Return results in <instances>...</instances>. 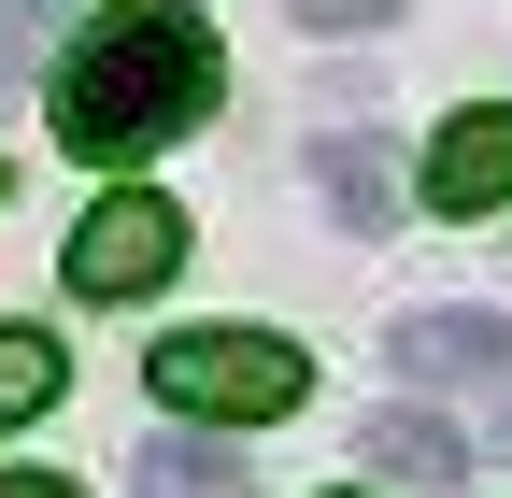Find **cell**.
Returning <instances> with one entry per match:
<instances>
[{
	"instance_id": "1",
	"label": "cell",
	"mask_w": 512,
	"mask_h": 498,
	"mask_svg": "<svg viewBox=\"0 0 512 498\" xmlns=\"http://www.w3.org/2000/svg\"><path fill=\"white\" fill-rule=\"evenodd\" d=\"M200 114H214V29L185 15V0H114V15L57 57V143L100 157V171L185 143Z\"/></svg>"
},
{
	"instance_id": "2",
	"label": "cell",
	"mask_w": 512,
	"mask_h": 498,
	"mask_svg": "<svg viewBox=\"0 0 512 498\" xmlns=\"http://www.w3.org/2000/svg\"><path fill=\"white\" fill-rule=\"evenodd\" d=\"M157 399H171V413L271 427V413L313 399V370H299V342H271V328H171V342H157Z\"/></svg>"
},
{
	"instance_id": "3",
	"label": "cell",
	"mask_w": 512,
	"mask_h": 498,
	"mask_svg": "<svg viewBox=\"0 0 512 498\" xmlns=\"http://www.w3.org/2000/svg\"><path fill=\"white\" fill-rule=\"evenodd\" d=\"M185 271V214L157 200V185H114V200L72 228V299H157Z\"/></svg>"
},
{
	"instance_id": "4",
	"label": "cell",
	"mask_w": 512,
	"mask_h": 498,
	"mask_svg": "<svg viewBox=\"0 0 512 498\" xmlns=\"http://www.w3.org/2000/svg\"><path fill=\"white\" fill-rule=\"evenodd\" d=\"M384 356H399V385H498V370H512V328L484 314V299H470V314H456V299H427V314H399Z\"/></svg>"
},
{
	"instance_id": "5",
	"label": "cell",
	"mask_w": 512,
	"mask_h": 498,
	"mask_svg": "<svg viewBox=\"0 0 512 498\" xmlns=\"http://www.w3.org/2000/svg\"><path fill=\"white\" fill-rule=\"evenodd\" d=\"M498 200H512V100H470L456 129L427 143V214L470 228V214H498Z\"/></svg>"
},
{
	"instance_id": "6",
	"label": "cell",
	"mask_w": 512,
	"mask_h": 498,
	"mask_svg": "<svg viewBox=\"0 0 512 498\" xmlns=\"http://www.w3.org/2000/svg\"><path fill=\"white\" fill-rule=\"evenodd\" d=\"M128 498H256V470L228 442H200V427H157V442L128 456Z\"/></svg>"
},
{
	"instance_id": "7",
	"label": "cell",
	"mask_w": 512,
	"mask_h": 498,
	"mask_svg": "<svg viewBox=\"0 0 512 498\" xmlns=\"http://www.w3.org/2000/svg\"><path fill=\"white\" fill-rule=\"evenodd\" d=\"M313 185H328V214H342V228H384V214H399V171H384L370 129H328V143H313Z\"/></svg>"
},
{
	"instance_id": "8",
	"label": "cell",
	"mask_w": 512,
	"mask_h": 498,
	"mask_svg": "<svg viewBox=\"0 0 512 498\" xmlns=\"http://www.w3.org/2000/svg\"><path fill=\"white\" fill-rule=\"evenodd\" d=\"M356 456H384L399 484H456V470H470V442H456L441 413H370V427H356Z\"/></svg>"
},
{
	"instance_id": "9",
	"label": "cell",
	"mask_w": 512,
	"mask_h": 498,
	"mask_svg": "<svg viewBox=\"0 0 512 498\" xmlns=\"http://www.w3.org/2000/svg\"><path fill=\"white\" fill-rule=\"evenodd\" d=\"M57 385H72V356H57L43 328H0V427H29Z\"/></svg>"
},
{
	"instance_id": "10",
	"label": "cell",
	"mask_w": 512,
	"mask_h": 498,
	"mask_svg": "<svg viewBox=\"0 0 512 498\" xmlns=\"http://www.w3.org/2000/svg\"><path fill=\"white\" fill-rule=\"evenodd\" d=\"M399 0H299V29H384Z\"/></svg>"
},
{
	"instance_id": "11",
	"label": "cell",
	"mask_w": 512,
	"mask_h": 498,
	"mask_svg": "<svg viewBox=\"0 0 512 498\" xmlns=\"http://www.w3.org/2000/svg\"><path fill=\"white\" fill-rule=\"evenodd\" d=\"M15 57H29V0H0V72H15Z\"/></svg>"
},
{
	"instance_id": "12",
	"label": "cell",
	"mask_w": 512,
	"mask_h": 498,
	"mask_svg": "<svg viewBox=\"0 0 512 498\" xmlns=\"http://www.w3.org/2000/svg\"><path fill=\"white\" fill-rule=\"evenodd\" d=\"M0 498H72V484H43V470H0Z\"/></svg>"
},
{
	"instance_id": "13",
	"label": "cell",
	"mask_w": 512,
	"mask_h": 498,
	"mask_svg": "<svg viewBox=\"0 0 512 498\" xmlns=\"http://www.w3.org/2000/svg\"><path fill=\"white\" fill-rule=\"evenodd\" d=\"M498 456H512V427H498Z\"/></svg>"
}]
</instances>
